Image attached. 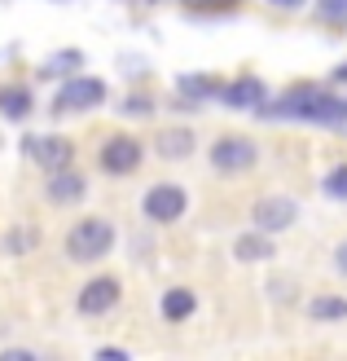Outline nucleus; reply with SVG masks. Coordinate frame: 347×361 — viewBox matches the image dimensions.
Masks as SVG:
<instances>
[{"label":"nucleus","mask_w":347,"mask_h":361,"mask_svg":"<svg viewBox=\"0 0 347 361\" xmlns=\"http://www.w3.org/2000/svg\"><path fill=\"white\" fill-rule=\"evenodd\" d=\"M264 119H313V123H347V102L325 97L317 88H290L277 102H260L255 106Z\"/></svg>","instance_id":"f257e3e1"},{"label":"nucleus","mask_w":347,"mask_h":361,"mask_svg":"<svg viewBox=\"0 0 347 361\" xmlns=\"http://www.w3.org/2000/svg\"><path fill=\"white\" fill-rule=\"evenodd\" d=\"M111 247H115V225H111V221H101V216L75 221V225H70V233H66V256H70V260H80V264L101 260Z\"/></svg>","instance_id":"f03ea898"},{"label":"nucleus","mask_w":347,"mask_h":361,"mask_svg":"<svg viewBox=\"0 0 347 361\" xmlns=\"http://www.w3.org/2000/svg\"><path fill=\"white\" fill-rule=\"evenodd\" d=\"M106 102V84L101 80H88V75H75L58 88L53 97V115H70V111H93V106Z\"/></svg>","instance_id":"7ed1b4c3"},{"label":"nucleus","mask_w":347,"mask_h":361,"mask_svg":"<svg viewBox=\"0 0 347 361\" xmlns=\"http://www.w3.org/2000/svg\"><path fill=\"white\" fill-rule=\"evenodd\" d=\"M145 216H150L154 225H172L185 216V190L172 185V180H163V185H154L150 194H145Z\"/></svg>","instance_id":"20e7f679"},{"label":"nucleus","mask_w":347,"mask_h":361,"mask_svg":"<svg viewBox=\"0 0 347 361\" xmlns=\"http://www.w3.org/2000/svg\"><path fill=\"white\" fill-rule=\"evenodd\" d=\"M211 164L220 172H246L255 164V141L251 137H220L211 146Z\"/></svg>","instance_id":"39448f33"},{"label":"nucleus","mask_w":347,"mask_h":361,"mask_svg":"<svg viewBox=\"0 0 347 361\" xmlns=\"http://www.w3.org/2000/svg\"><path fill=\"white\" fill-rule=\"evenodd\" d=\"M255 225H260V233H282V229H290L295 225V216H299V207L290 203V198H282V194H272V198H260L255 203Z\"/></svg>","instance_id":"423d86ee"},{"label":"nucleus","mask_w":347,"mask_h":361,"mask_svg":"<svg viewBox=\"0 0 347 361\" xmlns=\"http://www.w3.org/2000/svg\"><path fill=\"white\" fill-rule=\"evenodd\" d=\"M23 150H31V159H35L40 168H49V172L70 168V154H75V146H70L66 137H31Z\"/></svg>","instance_id":"0eeeda50"},{"label":"nucleus","mask_w":347,"mask_h":361,"mask_svg":"<svg viewBox=\"0 0 347 361\" xmlns=\"http://www.w3.org/2000/svg\"><path fill=\"white\" fill-rule=\"evenodd\" d=\"M101 168L115 172V176L137 172L141 168V146H137L132 137H111V141H106V150H101Z\"/></svg>","instance_id":"6e6552de"},{"label":"nucleus","mask_w":347,"mask_h":361,"mask_svg":"<svg viewBox=\"0 0 347 361\" xmlns=\"http://www.w3.org/2000/svg\"><path fill=\"white\" fill-rule=\"evenodd\" d=\"M119 304V282L115 278H93L80 291V313H88V317H101V313H111Z\"/></svg>","instance_id":"1a4fd4ad"},{"label":"nucleus","mask_w":347,"mask_h":361,"mask_svg":"<svg viewBox=\"0 0 347 361\" xmlns=\"http://www.w3.org/2000/svg\"><path fill=\"white\" fill-rule=\"evenodd\" d=\"M88 194V185H84V176H75V172H66V168H58L49 176V203H80V198Z\"/></svg>","instance_id":"9d476101"},{"label":"nucleus","mask_w":347,"mask_h":361,"mask_svg":"<svg viewBox=\"0 0 347 361\" xmlns=\"http://www.w3.org/2000/svg\"><path fill=\"white\" fill-rule=\"evenodd\" d=\"M220 97L229 102V106H260L264 102V80H237V84H225L220 88Z\"/></svg>","instance_id":"9b49d317"},{"label":"nucleus","mask_w":347,"mask_h":361,"mask_svg":"<svg viewBox=\"0 0 347 361\" xmlns=\"http://www.w3.org/2000/svg\"><path fill=\"white\" fill-rule=\"evenodd\" d=\"M194 150V133L189 128H168V133H158V154L163 159H189Z\"/></svg>","instance_id":"f8f14e48"},{"label":"nucleus","mask_w":347,"mask_h":361,"mask_svg":"<svg viewBox=\"0 0 347 361\" xmlns=\"http://www.w3.org/2000/svg\"><path fill=\"white\" fill-rule=\"evenodd\" d=\"M189 313H194V291L189 286H176V291L163 295V317L168 322H185Z\"/></svg>","instance_id":"ddd939ff"},{"label":"nucleus","mask_w":347,"mask_h":361,"mask_svg":"<svg viewBox=\"0 0 347 361\" xmlns=\"http://www.w3.org/2000/svg\"><path fill=\"white\" fill-rule=\"evenodd\" d=\"M233 256L237 260H268V256H277V251H272V243L264 233H246V238L233 243Z\"/></svg>","instance_id":"4468645a"},{"label":"nucleus","mask_w":347,"mask_h":361,"mask_svg":"<svg viewBox=\"0 0 347 361\" xmlns=\"http://www.w3.org/2000/svg\"><path fill=\"white\" fill-rule=\"evenodd\" d=\"M0 111L9 119H27L31 115V93L27 88H0Z\"/></svg>","instance_id":"2eb2a0df"},{"label":"nucleus","mask_w":347,"mask_h":361,"mask_svg":"<svg viewBox=\"0 0 347 361\" xmlns=\"http://www.w3.org/2000/svg\"><path fill=\"white\" fill-rule=\"evenodd\" d=\"M308 313H313L317 322H339V317H347V300H339V295H321V300L308 304Z\"/></svg>","instance_id":"dca6fc26"},{"label":"nucleus","mask_w":347,"mask_h":361,"mask_svg":"<svg viewBox=\"0 0 347 361\" xmlns=\"http://www.w3.org/2000/svg\"><path fill=\"white\" fill-rule=\"evenodd\" d=\"M180 93L185 97H211V93H220V84L211 75H180Z\"/></svg>","instance_id":"f3484780"},{"label":"nucleus","mask_w":347,"mask_h":361,"mask_svg":"<svg viewBox=\"0 0 347 361\" xmlns=\"http://www.w3.org/2000/svg\"><path fill=\"white\" fill-rule=\"evenodd\" d=\"M325 194H334V198H347V168H334L330 176H325Z\"/></svg>","instance_id":"a211bd4d"},{"label":"nucleus","mask_w":347,"mask_h":361,"mask_svg":"<svg viewBox=\"0 0 347 361\" xmlns=\"http://www.w3.org/2000/svg\"><path fill=\"white\" fill-rule=\"evenodd\" d=\"M321 18H330V23H343V18H347V0H321Z\"/></svg>","instance_id":"6ab92c4d"},{"label":"nucleus","mask_w":347,"mask_h":361,"mask_svg":"<svg viewBox=\"0 0 347 361\" xmlns=\"http://www.w3.org/2000/svg\"><path fill=\"white\" fill-rule=\"evenodd\" d=\"M150 111V97H127L123 102V115H145Z\"/></svg>","instance_id":"aec40b11"},{"label":"nucleus","mask_w":347,"mask_h":361,"mask_svg":"<svg viewBox=\"0 0 347 361\" xmlns=\"http://www.w3.org/2000/svg\"><path fill=\"white\" fill-rule=\"evenodd\" d=\"M334 264H339V274H347V243L339 247V256H334Z\"/></svg>","instance_id":"412c9836"},{"label":"nucleus","mask_w":347,"mask_h":361,"mask_svg":"<svg viewBox=\"0 0 347 361\" xmlns=\"http://www.w3.org/2000/svg\"><path fill=\"white\" fill-rule=\"evenodd\" d=\"M272 5H277V9H299L303 0H272Z\"/></svg>","instance_id":"4be33fe9"},{"label":"nucleus","mask_w":347,"mask_h":361,"mask_svg":"<svg viewBox=\"0 0 347 361\" xmlns=\"http://www.w3.org/2000/svg\"><path fill=\"white\" fill-rule=\"evenodd\" d=\"M334 80H347V66H339V71H334Z\"/></svg>","instance_id":"5701e85b"}]
</instances>
